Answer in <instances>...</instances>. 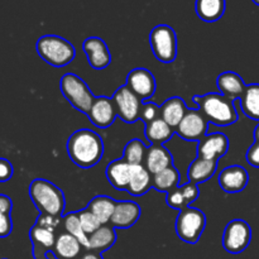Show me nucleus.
<instances>
[{"label": "nucleus", "instance_id": "1", "mask_svg": "<svg viewBox=\"0 0 259 259\" xmlns=\"http://www.w3.org/2000/svg\"><path fill=\"white\" fill-rule=\"evenodd\" d=\"M71 161L81 168H91L101 161L104 156L103 138L90 129L73 132L66 144Z\"/></svg>", "mask_w": 259, "mask_h": 259}, {"label": "nucleus", "instance_id": "2", "mask_svg": "<svg viewBox=\"0 0 259 259\" xmlns=\"http://www.w3.org/2000/svg\"><path fill=\"white\" fill-rule=\"evenodd\" d=\"M194 103L197 105V110L214 125H232L237 123L239 118L234 101L225 98L222 94L210 93L205 95H195Z\"/></svg>", "mask_w": 259, "mask_h": 259}, {"label": "nucleus", "instance_id": "3", "mask_svg": "<svg viewBox=\"0 0 259 259\" xmlns=\"http://www.w3.org/2000/svg\"><path fill=\"white\" fill-rule=\"evenodd\" d=\"M29 196L40 214L61 218L65 211V195L55 184L45 179H35L29 185Z\"/></svg>", "mask_w": 259, "mask_h": 259}, {"label": "nucleus", "instance_id": "4", "mask_svg": "<svg viewBox=\"0 0 259 259\" xmlns=\"http://www.w3.org/2000/svg\"><path fill=\"white\" fill-rule=\"evenodd\" d=\"M35 50L39 57L53 67H65L72 62L76 56L72 43L53 34L40 37L35 43Z\"/></svg>", "mask_w": 259, "mask_h": 259}, {"label": "nucleus", "instance_id": "5", "mask_svg": "<svg viewBox=\"0 0 259 259\" xmlns=\"http://www.w3.org/2000/svg\"><path fill=\"white\" fill-rule=\"evenodd\" d=\"M61 93L76 110L88 115L95 101L88 83L75 73H65L60 81Z\"/></svg>", "mask_w": 259, "mask_h": 259}, {"label": "nucleus", "instance_id": "6", "mask_svg": "<svg viewBox=\"0 0 259 259\" xmlns=\"http://www.w3.org/2000/svg\"><path fill=\"white\" fill-rule=\"evenodd\" d=\"M206 228V217L204 211L196 207L189 206L181 210L176 218V234L182 242L187 244H196Z\"/></svg>", "mask_w": 259, "mask_h": 259}, {"label": "nucleus", "instance_id": "7", "mask_svg": "<svg viewBox=\"0 0 259 259\" xmlns=\"http://www.w3.org/2000/svg\"><path fill=\"white\" fill-rule=\"evenodd\" d=\"M149 45L154 57L162 63H172L177 56V35L167 24L156 25L149 33Z\"/></svg>", "mask_w": 259, "mask_h": 259}, {"label": "nucleus", "instance_id": "8", "mask_svg": "<svg viewBox=\"0 0 259 259\" xmlns=\"http://www.w3.org/2000/svg\"><path fill=\"white\" fill-rule=\"evenodd\" d=\"M252 240L250 225L243 219H234L228 223L223 234V247L230 254L244 252Z\"/></svg>", "mask_w": 259, "mask_h": 259}, {"label": "nucleus", "instance_id": "9", "mask_svg": "<svg viewBox=\"0 0 259 259\" xmlns=\"http://www.w3.org/2000/svg\"><path fill=\"white\" fill-rule=\"evenodd\" d=\"M113 101L115 104L118 116L124 123L133 124L141 119L142 100L126 85L120 86L114 93Z\"/></svg>", "mask_w": 259, "mask_h": 259}, {"label": "nucleus", "instance_id": "10", "mask_svg": "<svg viewBox=\"0 0 259 259\" xmlns=\"http://www.w3.org/2000/svg\"><path fill=\"white\" fill-rule=\"evenodd\" d=\"M209 121L197 109H189L181 123L175 129V134L187 142H199L207 134Z\"/></svg>", "mask_w": 259, "mask_h": 259}, {"label": "nucleus", "instance_id": "11", "mask_svg": "<svg viewBox=\"0 0 259 259\" xmlns=\"http://www.w3.org/2000/svg\"><path fill=\"white\" fill-rule=\"evenodd\" d=\"M126 86L141 99L148 100L156 93V78L153 73L143 67H138L132 70L126 76Z\"/></svg>", "mask_w": 259, "mask_h": 259}, {"label": "nucleus", "instance_id": "12", "mask_svg": "<svg viewBox=\"0 0 259 259\" xmlns=\"http://www.w3.org/2000/svg\"><path fill=\"white\" fill-rule=\"evenodd\" d=\"M218 182L222 190L227 194H239L244 191L249 182V175L247 169L239 164L228 166L223 169L218 177Z\"/></svg>", "mask_w": 259, "mask_h": 259}, {"label": "nucleus", "instance_id": "13", "mask_svg": "<svg viewBox=\"0 0 259 259\" xmlns=\"http://www.w3.org/2000/svg\"><path fill=\"white\" fill-rule=\"evenodd\" d=\"M82 50L88 57V62L94 70H104L111 62V53L105 40L100 37L86 38Z\"/></svg>", "mask_w": 259, "mask_h": 259}, {"label": "nucleus", "instance_id": "14", "mask_svg": "<svg viewBox=\"0 0 259 259\" xmlns=\"http://www.w3.org/2000/svg\"><path fill=\"white\" fill-rule=\"evenodd\" d=\"M229 151V139L223 133L206 134L197 142V157L218 161Z\"/></svg>", "mask_w": 259, "mask_h": 259}, {"label": "nucleus", "instance_id": "15", "mask_svg": "<svg viewBox=\"0 0 259 259\" xmlns=\"http://www.w3.org/2000/svg\"><path fill=\"white\" fill-rule=\"evenodd\" d=\"M88 116L91 123L95 126H98V128L105 129L113 125L115 118L118 116L113 99L106 98V96L96 98L90 111H89Z\"/></svg>", "mask_w": 259, "mask_h": 259}, {"label": "nucleus", "instance_id": "16", "mask_svg": "<svg viewBox=\"0 0 259 259\" xmlns=\"http://www.w3.org/2000/svg\"><path fill=\"white\" fill-rule=\"evenodd\" d=\"M55 230L53 228L46 227L37 222L33 225L29 232V238L32 240L33 255L35 259H46L48 250L53 249V245L57 239Z\"/></svg>", "mask_w": 259, "mask_h": 259}, {"label": "nucleus", "instance_id": "17", "mask_svg": "<svg viewBox=\"0 0 259 259\" xmlns=\"http://www.w3.org/2000/svg\"><path fill=\"white\" fill-rule=\"evenodd\" d=\"M142 209L134 201H116L115 210L110 219V225L113 228L128 229L133 227L139 220Z\"/></svg>", "mask_w": 259, "mask_h": 259}, {"label": "nucleus", "instance_id": "18", "mask_svg": "<svg viewBox=\"0 0 259 259\" xmlns=\"http://www.w3.org/2000/svg\"><path fill=\"white\" fill-rule=\"evenodd\" d=\"M143 166L153 176V175L174 166V157L163 144H151L147 148Z\"/></svg>", "mask_w": 259, "mask_h": 259}, {"label": "nucleus", "instance_id": "19", "mask_svg": "<svg viewBox=\"0 0 259 259\" xmlns=\"http://www.w3.org/2000/svg\"><path fill=\"white\" fill-rule=\"evenodd\" d=\"M199 185L187 182V184L177 186L176 189L169 191L167 194L166 201L169 207L181 211V210L189 207L192 202L196 201L199 199Z\"/></svg>", "mask_w": 259, "mask_h": 259}, {"label": "nucleus", "instance_id": "20", "mask_svg": "<svg viewBox=\"0 0 259 259\" xmlns=\"http://www.w3.org/2000/svg\"><path fill=\"white\" fill-rule=\"evenodd\" d=\"M217 85L220 94L233 101L242 98L245 88H247L242 76L238 75L237 72H233V71H225V72L220 73L218 76Z\"/></svg>", "mask_w": 259, "mask_h": 259}, {"label": "nucleus", "instance_id": "21", "mask_svg": "<svg viewBox=\"0 0 259 259\" xmlns=\"http://www.w3.org/2000/svg\"><path fill=\"white\" fill-rule=\"evenodd\" d=\"M133 166L124 158L115 159L106 167V179L109 184L116 190H126L132 177Z\"/></svg>", "mask_w": 259, "mask_h": 259}, {"label": "nucleus", "instance_id": "22", "mask_svg": "<svg viewBox=\"0 0 259 259\" xmlns=\"http://www.w3.org/2000/svg\"><path fill=\"white\" fill-rule=\"evenodd\" d=\"M218 169V161L196 157L187 169V179L192 184H204L209 181Z\"/></svg>", "mask_w": 259, "mask_h": 259}, {"label": "nucleus", "instance_id": "23", "mask_svg": "<svg viewBox=\"0 0 259 259\" xmlns=\"http://www.w3.org/2000/svg\"><path fill=\"white\" fill-rule=\"evenodd\" d=\"M189 108L185 104L184 99L179 98V96H174V98H169L162 104L161 106V118L168 124L169 126H172L174 129L177 128L181 120L184 119V116L186 115Z\"/></svg>", "mask_w": 259, "mask_h": 259}, {"label": "nucleus", "instance_id": "24", "mask_svg": "<svg viewBox=\"0 0 259 259\" xmlns=\"http://www.w3.org/2000/svg\"><path fill=\"white\" fill-rule=\"evenodd\" d=\"M81 243L68 233H61L56 239L52 255L56 259H78L81 253Z\"/></svg>", "mask_w": 259, "mask_h": 259}, {"label": "nucleus", "instance_id": "25", "mask_svg": "<svg viewBox=\"0 0 259 259\" xmlns=\"http://www.w3.org/2000/svg\"><path fill=\"white\" fill-rule=\"evenodd\" d=\"M116 242V233L115 228L111 225H101L95 233L89 235V247L88 250H93V252L103 253L106 249L113 247Z\"/></svg>", "mask_w": 259, "mask_h": 259}, {"label": "nucleus", "instance_id": "26", "mask_svg": "<svg viewBox=\"0 0 259 259\" xmlns=\"http://www.w3.org/2000/svg\"><path fill=\"white\" fill-rule=\"evenodd\" d=\"M227 3L225 0H196L195 10L197 17L206 23H214L224 15Z\"/></svg>", "mask_w": 259, "mask_h": 259}, {"label": "nucleus", "instance_id": "27", "mask_svg": "<svg viewBox=\"0 0 259 259\" xmlns=\"http://www.w3.org/2000/svg\"><path fill=\"white\" fill-rule=\"evenodd\" d=\"M152 175L144 166H133L131 182L126 191L132 196H143L152 189Z\"/></svg>", "mask_w": 259, "mask_h": 259}, {"label": "nucleus", "instance_id": "28", "mask_svg": "<svg viewBox=\"0 0 259 259\" xmlns=\"http://www.w3.org/2000/svg\"><path fill=\"white\" fill-rule=\"evenodd\" d=\"M115 205L116 201L113 197L106 196V195H99L89 202L88 209L98 218L101 224L106 225L110 223L114 210H115Z\"/></svg>", "mask_w": 259, "mask_h": 259}, {"label": "nucleus", "instance_id": "29", "mask_svg": "<svg viewBox=\"0 0 259 259\" xmlns=\"http://www.w3.org/2000/svg\"><path fill=\"white\" fill-rule=\"evenodd\" d=\"M175 129L169 126L162 118L146 124L144 136L151 144H163L172 138Z\"/></svg>", "mask_w": 259, "mask_h": 259}, {"label": "nucleus", "instance_id": "30", "mask_svg": "<svg viewBox=\"0 0 259 259\" xmlns=\"http://www.w3.org/2000/svg\"><path fill=\"white\" fill-rule=\"evenodd\" d=\"M239 104L245 116L259 123V83L247 85Z\"/></svg>", "mask_w": 259, "mask_h": 259}, {"label": "nucleus", "instance_id": "31", "mask_svg": "<svg viewBox=\"0 0 259 259\" xmlns=\"http://www.w3.org/2000/svg\"><path fill=\"white\" fill-rule=\"evenodd\" d=\"M179 184L180 174L175 166L168 167V168L153 175V179H152V187L157 191L166 192V194L180 186Z\"/></svg>", "mask_w": 259, "mask_h": 259}, {"label": "nucleus", "instance_id": "32", "mask_svg": "<svg viewBox=\"0 0 259 259\" xmlns=\"http://www.w3.org/2000/svg\"><path fill=\"white\" fill-rule=\"evenodd\" d=\"M147 147L143 142L139 139H132L131 142L125 144L123 152V158L132 166H143L144 159H146Z\"/></svg>", "mask_w": 259, "mask_h": 259}, {"label": "nucleus", "instance_id": "33", "mask_svg": "<svg viewBox=\"0 0 259 259\" xmlns=\"http://www.w3.org/2000/svg\"><path fill=\"white\" fill-rule=\"evenodd\" d=\"M12 199L7 195L0 194V238H7L12 234Z\"/></svg>", "mask_w": 259, "mask_h": 259}, {"label": "nucleus", "instance_id": "34", "mask_svg": "<svg viewBox=\"0 0 259 259\" xmlns=\"http://www.w3.org/2000/svg\"><path fill=\"white\" fill-rule=\"evenodd\" d=\"M63 224H65V230L68 234L73 235L78 242L81 243L82 247L88 249L89 247V235L85 234L80 225V220H78L77 212H71L63 218Z\"/></svg>", "mask_w": 259, "mask_h": 259}, {"label": "nucleus", "instance_id": "35", "mask_svg": "<svg viewBox=\"0 0 259 259\" xmlns=\"http://www.w3.org/2000/svg\"><path fill=\"white\" fill-rule=\"evenodd\" d=\"M77 215L78 220H80L81 228H82V230L85 232L86 235H91L103 225L99 222L98 218H96L88 207H86V209H82L81 211H77Z\"/></svg>", "mask_w": 259, "mask_h": 259}, {"label": "nucleus", "instance_id": "36", "mask_svg": "<svg viewBox=\"0 0 259 259\" xmlns=\"http://www.w3.org/2000/svg\"><path fill=\"white\" fill-rule=\"evenodd\" d=\"M159 118H161V106L153 103L143 104L141 111V120H143L144 124H148Z\"/></svg>", "mask_w": 259, "mask_h": 259}, {"label": "nucleus", "instance_id": "37", "mask_svg": "<svg viewBox=\"0 0 259 259\" xmlns=\"http://www.w3.org/2000/svg\"><path fill=\"white\" fill-rule=\"evenodd\" d=\"M14 168L7 158H0V182H8L13 177Z\"/></svg>", "mask_w": 259, "mask_h": 259}, {"label": "nucleus", "instance_id": "38", "mask_svg": "<svg viewBox=\"0 0 259 259\" xmlns=\"http://www.w3.org/2000/svg\"><path fill=\"white\" fill-rule=\"evenodd\" d=\"M245 158H247L248 164H250L252 167H255V168H259V143L254 142L249 147V149L247 151V154H245Z\"/></svg>", "mask_w": 259, "mask_h": 259}, {"label": "nucleus", "instance_id": "39", "mask_svg": "<svg viewBox=\"0 0 259 259\" xmlns=\"http://www.w3.org/2000/svg\"><path fill=\"white\" fill-rule=\"evenodd\" d=\"M78 259H103L100 253L93 252V250H88L86 253H83L82 255H80Z\"/></svg>", "mask_w": 259, "mask_h": 259}, {"label": "nucleus", "instance_id": "40", "mask_svg": "<svg viewBox=\"0 0 259 259\" xmlns=\"http://www.w3.org/2000/svg\"><path fill=\"white\" fill-rule=\"evenodd\" d=\"M253 136H254V141L257 142V143H259V123L254 128V134H253Z\"/></svg>", "mask_w": 259, "mask_h": 259}, {"label": "nucleus", "instance_id": "41", "mask_svg": "<svg viewBox=\"0 0 259 259\" xmlns=\"http://www.w3.org/2000/svg\"><path fill=\"white\" fill-rule=\"evenodd\" d=\"M252 2H253V3H254V4H255V5H258V7H259V0H252Z\"/></svg>", "mask_w": 259, "mask_h": 259}]
</instances>
